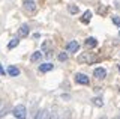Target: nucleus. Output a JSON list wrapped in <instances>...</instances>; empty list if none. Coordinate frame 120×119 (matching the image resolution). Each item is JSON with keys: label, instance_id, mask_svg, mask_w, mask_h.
I'll list each match as a JSON object with an SVG mask.
<instances>
[{"label": "nucleus", "instance_id": "22", "mask_svg": "<svg viewBox=\"0 0 120 119\" xmlns=\"http://www.w3.org/2000/svg\"><path fill=\"white\" fill-rule=\"evenodd\" d=\"M0 106H2V99H0Z\"/></svg>", "mask_w": 120, "mask_h": 119}, {"label": "nucleus", "instance_id": "17", "mask_svg": "<svg viewBox=\"0 0 120 119\" xmlns=\"http://www.w3.org/2000/svg\"><path fill=\"white\" fill-rule=\"evenodd\" d=\"M93 104L98 107H102L104 106V101H102V98H93Z\"/></svg>", "mask_w": 120, "mask_h": 119}, {"label": "nucleus", "instance_id": "16", "mask_svg": "<svg viewBox=\"0 0 120 119\" xmlns=\"http://www.w3.org/2000/svg\"><path fill=\"white\" fill-rule=\"evenodd\" d=\"M57 59L60 62H65V60H68V53H65V51H62L59 56H57Z\"/></svg>", "mask_w": 120, "mask_h": 119}, {"label": "nucleus", "instance_id": "4", "mask_svg": "<svg viewBox=\"0 0 120 119\" xmlns=\"http://www.w3.org/2000/svg\"><path fill=\"white\" fill-rule=\"evenodd\" d=\"M93 75L96 77V79H99V80H102L107 77V71H105V68H95V71H93Z\"/></svg>", "mask_w": 120, "mask_h": 119}, {"label": "nucleus", "instance_id": "21", "mask_svg": "<svg viewBox=\"0 0 120 119\" xmlns=\"http://www.w3.org/2000/svg\"><path fill=\"white\" fill-rule=\"evenodd\" d=\"M114 119H120V116H116V118H114Z\"/></svg>", "mask_w": 120, "mask_h": 119}, {"label": "nucleus", "instance_id": "12", "mask_svg": "<svg viewBox=\"0 0 120 119\" xmlns=\"http://www.w3.org/2000/svg\"><path fill=\"white\" fill-rule=\"evenodd\" d=\"M41 57H42V53H41V51H35V53L30 56V62H36V60H39Z\"/></svg>", "mask_w": 120, "mask_h": 119}, {"label": "nucleus", "instance_id": "2", "mask_svg": "<svg viewBox=\"0 0 120 119\" xmlns=\"http://www.w3.org/2000/svg\"><path fill=\"white\" fill-rule=\"evenodd\" d=\"M74 80H75V83H78V84H89L90 83L89 77L86 75V74H81V72L75 74V75H74Z\"/></svg>", "mask_w": 120, "mask_h": 119}, {"label": "nucleus", "instance_id": "3", "mask_svg": "<svg viewBox=\"0 0 120 119\" xmlns=\"http://www.w3.org/2000/svg\"><path fill=\"white\" fill-rule=\"evenodd\" d=\"M80 48V44L77 42V41H69L66 45V51L68 53H77V50Z\"/></svg>", "mask_w": 120, "mask_h": 119}, {"label": "nucleus", "instance_id": "1", "mask_svg": "<svg viewBox=\"0 0 120 119\" xmlns=\"http://www.w3.org/2000/svg\"><path fill=\"white\" fill-rule=\"evenodd\" d=\"M12 115H14V118H17V119H26L27 118V109H26V106H22V104H17L12 110Z\"/></svg>", "mask_w": 120, "mask_h": 119}, {"label": "nucleus", "instance_id": "13", "mask_svg": "<svg viewBox=\"0 0 120 119\" xmlns=\"http://www.w3.org/2000/svg\"><path fill=\"white\" fill-rule=\"evenodd\" d=\"M68 11H69L71 14H78L80 9H78V6H75V5H69V6H68Z\"/></svg>", "mask_w": 120, "mask_h": 119}, {"label": "nucleus", "instance_id": "9", "mask_svg": "<svg viewBox=\"0 0 120 119\" xmlns=\"http://www.w3.org/2000/svg\"><path fill=\"white\" fill-rule=\"evenodd\" d=\"M86 45L90 47V48H95V47L98 45V41H96V38H93V36L87 38V39H86Z\"/></svg>", "mask_w": 120, "mask_h": 119}, {"label": "nucleus", "instance_id": "6", "mask_svg": "<svg viewBox=\"0 0 120 119\" xmlns=\"http://www.w3.org/2000/svg\"><path fill=\"white\" fill-rule=\"evenodd\" d=\"M52 68H54V65H52V63H48V62H47V63H41L39 65V71L41 72H48V71H51Z\"/></svg>", "mask_w": 120, "mask_h": 119}, {"label": "nucleus", "instance_id": "18", "mask_svg": "<svg viewBox=\"0 0 120 119\" xmlns=\"http://www.w3.org/2000/svg\"><path fill=\"white\" fill-rule=\"evenodd\" d=\"M6 113H8V110H6V109H5V110H0V119H2L3 116H5Z\"/></svg>", "mask_w": 120, "mask_h": 119}, {"label": "nucleus", "instance_id": "8", "mask_svg": "<svg viewBox=\"0 0 120 119\" xmlns=\"http://www.w3.org/2000/svg\"><path fill=\"white\" fill-rule=\"evenodd\" d=\"M48 116H50V113H48V110H39L36 113L35 119H48Z\"/></svg>", "mask_w": 120, "mask_h": 119}, {"label": "nucleus", "instance_id": "20", "mask_svg": "<svg viewBox=\"0 0 120 119\" xmlns=\"http://www.w3.org/2000/svg\"><path fill=\"white\" fill-rule=\"evenodd\" d=\"M99 119H107V116H101V118H99Z\"/></svg>", "mask_w": 120, "mask_h": 119}, {"label": "nucleus", "instance_id": "5", "mask_svg": "<svg viewBox=\"0 0 120 119\" xmlns=\"http://www.w3.org/2000/svg\"><path fill=\"white\" fill-rule=\"evenodd\" d=\"M6 72L9 74L11 77H17V75H20V69L17 68V66H14V65H11V66H8V69H6Z\"/></svg>", "mask_w": 120, "mask_h": 119}, {"label": "nucleus", "instance_id": "19", "mask_svg": "<svg viewBox=\"0 0 120 119\" xmlns=\"http://www.w3.org/2000/svg\"><path fill=\"white\" fill-rule=\"evenodd\" d=\"M0 74H5V69L2 68V65H0Z\"/></svg>", "mask_w": 120, "mask_h": 119}, {"label": "nucleus", "instance_id": "14", "mask_svg": "<svg viewBox=\"0 0 120 119\" xmlns=\"http://www.w3.org/2000/svg\"><path fill=\"white\" fill-rule=\"evenodd\" d=\"M111 21H112V24H116L117 27H120V17L119 15H112L111 17Z\"/></svg>", "mask_w": 120, "mask_h": 119}, {"label": "nucleus", "instance_id": "10", "mask_svg": "<svg viewBox=\"0 0 120 119\" xmlns=\"http://www.w3.org/2000/svg\"><path fill=\"white\" fill-rule=\"evenodd\" d=\"M90 20H92V12H90V11H86V12L82 14V18H81V23H89Z\"/></svg>", "mask_w": 120, "mask_h": 119}, {"label": "nucleus", "instance_id": "15", "mask_svg": "<svg viewBox=\"0 0 120 119\" xmlns=\"http://www.w3.org/2000/svg\"><path fill=\"white\" fill-rule=\"evenodd\" d=\"M18 44H20V41H18V39H12L9 44H8V48H9V50H12V48H14V47H17Z\"/></svg>", "mask_w": 120, "mask_h": 119}, {"label": "nucleus", "instance_id": "23", "mask_svg": "<svg viewBox=\"0 0 120 119\" xmlns=\"http://www.w3.org/2000/svg\"><path fill=\"white\" fill-rule=\"evenodd\" d=\"M119 35H120V32H119Z\"/></svg>", "mask_w": 120, "mask_h": 119}, {"label": "nucleus", "instance_id": "11", "mask_svg": "<svg viewBox=\"0 0 120 119\" xmlns=\"http://www.w3.org/2000/svg\"><path fill=\"white\" fill-rule=\"evenodd\" d=\"M18 32H20V36H27L29 35V26L27 24H22Z\"/></svg>", "mask_w": 120, "mask_h": 119}, {"label": "nucleus", "instance_id": "7", "mask_svg": "<svg viewBox=\"0 0 120 119\" xmlns=\"http://www.w3.org/2000/svg\"><path fill=\"white\" fill-rule=\"evenodd\" d=\"M24 8L27 9V11H30V12H32V11H35V0H24Z\"/></svg>", "mask_w": 120, "mask_h": 119}]
</instances>
